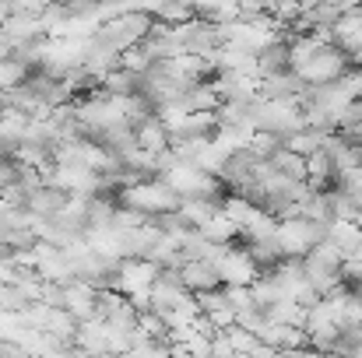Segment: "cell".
Returning a JSON list of instances; mask_svg holds the SVG:
<instances>
[{
	"instance_id": "obj_1",
	"label": "cell",
	"mask_w": 362,
	"mask_h": 358,
	"mask_svg": "<svg viewBox=\"0 0 362 358\" xmlns=\"http://www.w3.org/2000/svg\"><path fill=\"white\" fill-rule=\"evenodd\" d=\"M123 208H134L144 218H158V215L176 211L180 208V197L158 176H151V179H137V183L123 186Z\"/></svg>"
},
{
	"instance_id": "obj_2",
	"label": "cell",
	"mask_w": 362,
	"mask_h": 358,
	"mask_svg": "<svg viewBox=\"0 0 362 358\" xmlns=\"http://www.w3.org/2000/svg\"><path fill=\"white\" fill-rule=\"evenodd\" d=\"M215 267H218L222 285H253L260 278V267L253 263V256L246 253V246H240V242L226 246L222 256L215 260Z\"/></svg>"
},
{
	"instance_id": "obj_3",
	"label": "cell",
	"mask_w": 362,
	"mask_h": 358,
	"mask_svg": "<svg viewBox=\"0 0 362 358\" xmlns=\"http://www.w3.org/2000/svg\"><path fill=\"white\" fill-rule=\"evenodd\" d=\"M180 281H183V288H187L190 295H197V292H211V288L222 285L218 267H215L211 260H187V263L180 267Z\"/></svg>"
},
{
	"instance_id": "obj_4",
	"label": "cell",
	"mask_w": 362,
	"mask_h": 358,
	"mask_svg": "<svg viewBox=\"0 0 362 358\" xmlns=\"http://www.w3.org/2000/svg\"><path fill=\"white\" fill-rule=\"evenodd\" d=\"M197 232L208 239V242H215V246H233V242L240 239L236 222H233V218H226L222 211H218V215H211V218H208V222H204Z\"/></svg>"
}]
</instances>
